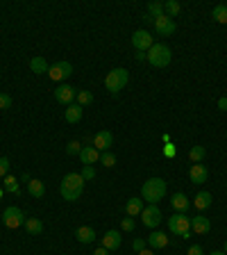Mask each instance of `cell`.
<instances>
[{
	"label": "cell",
	"instance_id": "obj_1",
	"mask_svg": "<svg viewBox=\"0 0 227 255\" xmlns=\"http://www.w3.org/2000/svg\"><path fill=\"white\" fill-rule=\"evenodd\" d=\"M84 191V178L80 173H68V176L62 178V185H59V194L64 201H78Z\"/></svg>",
	"mask_w": 227,
	"mask_h": 255
},
{
	"label": "cell",
	"instance_id": "obj_2",
	"mask_svg": "<svg viewBox=\"0 0 227 255\" xmlns=\"http://www.w3.org/2000/svg\"><path fill=\"white\" fill-rule=\"evenodd\" d=\"M166 196V183H164L162 178H150L145 180L141 187V198L143 201H148L150 205H155L157 201H162Z\"/></svg>",
	"mask_w": 227,
	"mask_h": 255
},
{
	"label": "cell",
	"instance_id": "obj_3",
	"mask_svg": "<svg viewBox=\"0 0 227 255\" xmlns=\"http://www.w3.org/2000/svg\"><path fill=\"white\" fill-rule=\"evenodd\" d=\"M145 59L150 62V66H155V69H164V66L170 64V59H173V52L166 44H152V48L148 50Z\"/></svg>",
	"mask_w": 227,
	"mask_h": 255
},
{
	"label": "cell",
	"instance_id": "obj_4",
	"mask_svg": "<svg viewBox=\"0 0 227 255\" xmlns=\"http://www.w3.org/2000/svg\"><path fill=\"white\" fill-rule=\"evenodd\" d=\"M127 82H130V71H127V69H111V71L107 73V78H104L107 92L114 93V96H116Z\"/></svg>",
	"mask_w": 227,
	"mask_h": 255
},
{
	"label": "cell",
	"instance_id": "obj_5",
	"mask_svg": "<svg viewBox=\"0 0 227 255\" xmlns=\"http://www.w3.org/2000/svg\"><path fill=\"white\" fill-rule=\"evenodd\" d=\"M168 230L173 235L180 237H188L191 235V219L186 216V212H177L168 219Z\"/></svg>",
	"mask_w": 227,
	"mask_h": 255
},
{
	"label": "cell",
	"instance_id": "obj_6",
	"mask_svg": "<svg viewBox=\"0 0 227 255\" xmlns=\"http://www.w3.org/2000/svg\"><path fill=\"white\" fill-rule=\"evenodd\" d=\"M2 223H5V228H19L25 223V216L16 205H12V208H5V212H2Z\"/></svg>",
	"mask_w": 227,
	"mask_h": 255
},
{
	"label": "cell",
	"instance_id": "obj_7",
	"mask_svg": "<svg viewBox=\"0 0 227 255\" xmlns=\"http://www.w3.org/2000/svg\"><path fill=\"white\" fill-rule=\"evenodd\" d=\"M48 75H50L52 80H57V82L68 80L73 75V64L71 62H57V64H52L50 69H48Z\"/></svg>",
	"mask_w": 227,
	"mask_h": 255
},
{
	"label": "cell",
	"instance_id": "obj_8",
	"mask_svg": "<svg viewBox=\"0 0 227 255\" xmlns=\"http://www.w3.org/2000/svg\"><path fill=\"white\" fill-rule=\"evenodd\" d=\"M141 221L145 228H157L162 223V209L157 205H150V208H143L141 212Z\"/></svg>",
	"mask_w": 227,
	"mask_h": 255
},
{
	"label": "cell",
	"instance_id": "obj_9",
	"mask_svg": "<svg viewBox=\"0 0 227 255\" xmlns=\"http://www.w3.org/2000/svg\"><path fill=\"white\" fill-rule=\"evenodd\" d=\"M132 46L136 48V52H145L152 48V37H150L148 30H136L132 34Z\"/></svg>",
	"mask_w": 227,
	"mask_h": 255
},
{
	"label": "cell",
	"instance_id": "obj_10",
	"mask_svg": "<svg viewBox=\"0 0 227 255\" xmlns=\"http://www.w3.org/2000/svg\"><path fill=\"white\" fill-rule=\"evenodd\" d=\"M78 98V89L71 85H59L57 89H55V100L62 105H71L73 100Z\"/></svg>",
	"mask_w": 227,
	"mask_h": 255
},
{
	"label": "cell",
	"instance_id": "obj_11",
	"mask_svg": "<svg viewBox=\"0 0 227 255\" xmlns=\"http://www.w3.org/2000/svg\"><path fill=\"white\" fill-rule=\"evenodd\" d=\"M155 23V32L159 34V37H170V34L175 32V21L170 19V16H159V19L152 21Z\"/></svg>",
	"mask_w": 227,
	"mask_h": 255
},
{
	"label": "cell",
	"instance_id": "obj_12",
	"mask_svg": "<svg viewBox=\"0 0 227 255\" xmlns=\"http://www.w3.org/2000/svg\"><path fill=\"white\" fill-rule=\"evenodd\" d=\"M93 146H96L100 153L109 151L111 146H114V135H111L109 130H100L96 137H93Z\"/></svg>",
	"mask_w": 227,
	"mask_h": 255
},
{
	"label": "cell",
	"instance_id": "obj_13",
	"mask_svg": "<svg viewBox=\"0 0 227 255\" xmlns=\"http://www.w3.org/2000/svg\"><path fill=\"white\" fill-rule=\"evenodd\" d=\"M80 160H82L84 166H93L96 162H100V151H98L96 146H84L80 151Z\"/></svg>",
	"mask_w": 227,
	"mask_h": 255
},
{
	"label": "cell",
	"instance_id": "obj_14",
	"mask_svg": "<svg viewBox=\"0 0 227 255\" xmlns=\"http://www.w3.org/2000/svg\"><path fill=\"white\" fill-rule=\"evenodd\" d=\"M188 178H191V183L195 185H202V183H207V178H209V171L205 164H193L191 166V171H188Z\"/></svg>",
	"mask_w": 227,
	"mask_h": 255
},
{
	"label": "cell",
	"instance_id": "obj_15",
	"mask_svg": "<svg viewBox=\"0 0 227 255\" xmlns=\"http://www.w3.org/2000/svg\"><path fill=\"white\" fill-rule=\"evenodd\" d=\"M121 242H123V237H121L118 230H107L103 235V246L107 251H116L118 246H121Z\"/></svg>",
	"mask_w": 227,
	"mask_h": 255
},
{
	"label": "cell",
	"instance_id": "obj_16",
	"mask_svg": "<svg viewBox=\"0 0 227 255\" xmlns=\"http://www.w3.org/2000/svg\"><path fill=\"white\" fill-rule=\"evenodd\" d=\"M150 246V249H155V251H159V249H166L168 246V235L166 232H159V230H155V232H150V237H148V242H145Z\"/></svg>",
	"mask_w": 227,
	"mask_h": 255
},
{
	"label": "cell",
	"instance_id": "obj_17",
	"mask_svg": "<svg viewBox=\"0 0 227 255\" xmlns=\"http://www.w3.org/2000/svg\"><path fill=\"white\" fill-rule=\"evenodd\" d=\"M191 230H193V232H198V235H207L209 230H211V221H209L207 216L198 214V216H193V219H191Z\"/></svg>",
	"mask_w": 227,
	"mask_h": 255
},
{
	"label": "cell",
	"instance_id": "obj_18",
	"mask_svg": "<svg viewBox=\"0 0 227 255\" xmlns=\"http://www.w3.org/2000/svg\"><path fill=\"white\" fill-rule=\"evenodd\" d=\"M64 116H66V121H68V123H80V121H82V105H78V103L66 105Z\"/></svg>",
	"mask_w": 227,
	"mask_h": 255
},
{
	"label": "cell",
	"instance_id": "obj_19",
	"mask_svg": "<svg viewBox=\"0 0 227 255\" xmlns=\"http://www.w3.org/2000/svg\"><path fill=\"white\" fill-rule=\"evenodd\" d=\"M75 237H78L80 244H91V242H96V230L89 228V226H80L75 230Z\"/></svg>",
	"mask_w": 227,
	"mask_h": 255
},
{
	"label": "cell",
	"instance_id": "obj_20",
	"mask_svg": "<svg viewBox=\"0 0 227 255\" xmlns=\"http://www.w3.org/2000/svg\"><path fill=\"white\" fill-rule=\"evenodd\" d=\"M170 205L177 209V212H186L188 209V198H186V194H182V191H177V194H173L170 196Z\"/></svg>",
	"mask_w": 227,
	"mask_h": 255
},
{
	"label": "cell",
	"instance_id": "obj_21",
	"mask_svg": "<svg viewBox=\"0 0 227 255\" xmlns=\"http://www.w3.org/2000/svg\"><path fill=\"white\" fill-rule=\"evenodd\" d=\"M125 212H127V216H132V219H134L136 214H141L143 212V198H130V201L125 203Z\"/></svg>",
	"mask_w": 227,
	"mask_h": 255
},
{
	"label": "cell",
	"instance_id": "obj_22",
	"mask_svg": "<svg viewBox=\"0 0 227 255\" xmlns=\"http://www.w3.org/2000/svg\"><path fill=\"white\" fill-rule=\"evenodd\" d=\"M27 191H30V196H34V198H41L45 194V185L41 183V180H30L27 183Z\"/></svg>",
	"mask_w": 227,
	"mask_h": 255
},
{
	"label": "cell",
	"instance_id": "obj_23",
	"mask_svg": "<svg viewBox=\"0 0 227 255\" xmlns=\"http://www.w3.org/2000/svg\"><path fill=\"white\" fill-rule=\"evenodd\" d=\"M25 230L30 232V235H41L43 232V221L41 219H25Z\"/></svg>",
	"mask_w": 227,
	"mask_h": 255
},
{
	"label": "cell",
	"instance_id": "obj_24",
	"mask_svg": "<svg viewBox=\"0 0 227 255\" xmlns=\"http://www.w3.org/2000/svg\"><path fill=\"white\" fill-rule=\"evenodd\" d=\"M193 205L198 209H207L209 205H211V194H209V191H198V194H195Z\"/></svg>",
	"mask_w": 227,
	"mask_h": 255
},
{
	"label": "cell",
	"instance_id": "obj_25",
	"mask_svg": "<svg viewBox=\"0 0 227 255\" xmlns=\"http://www.w3.org/2000/svg\"><path fill=\"white\" fill-rule=\"evenodd\" d=\"M30 69H32V73H37V75H41V73H48V62H45L43 57H32V62H30Z\"/></svg>",
	"mask_w": 227,
	"mask_h": 255
},
{
	"label": "cell",
	"instance_id": "obj_26",
	"mask_svg": "<svg viewBox=\"0 0 227 255\" xmlns=\"http://www.w3.org/2000/svg\"><path fill=\"white\" fill-rule=\"evenodd\" d=\"M180 12H182V5L177 2V0H166V2H164V14H166V16L175 19Z\"/></svg>",
	"mask_w": 227,
	"mask_h": 255
},
{
	"label": "cell",
	"instance_id": "obj_27",
	"mask_svg": "<svg viewBox=\"0 0 227 255\" xmlns=\"http://www.w3.org/2000/svg\"><path fill=\"white\" fill-rule=\"evenodd\" d=\"M205 155H207V151H205V146H193V148L188 151V160H191L193 164L205 162Z\"/></svg>",
	"mask_w": 227,
	"mask_h": 255
},
{
	"label": "cell",
	"instance_id": "obj_28",
	"mask_svg": "<svg viewBox=\"0 0 227 255\" xmlns=\"http://www.w3.org/2000/svg\"><path fill=\"white\" fill-rule=\"evenodd\" d=\"M2 189H5L7 194H21L19 180H16L14 176H7V178H5V185H2Z\"/></svg>",
	"mask_w": 227,
	"mask_h": 255
},
{
	"label": "cell",
	"instance_id": "obj_29",
	"mask_svg": "<svg viewBox=\"0 0 227 255\" xmlns=\"http://www.w3.org/2000/svg\"><path fill=\"white\" fill-rule=\"evenodd\" d=\"M148 16L152 21L159 19V16H164V2H150L148 5Z\"/></svg>",
	"mask_w": 227,
	"mask_h": 255
},
{
	"label": "cell",
	"instance_id": "obj_30",
	"mask_svg": "<svg viewBox=\"0 0 227 255\" xmlns=\"http://www.w3.org/2000/svg\"><path fill=\"white\" fill-rule=\"evenodd\" d=\"M211 16H214V21H218V23H227V5H216Z\"/></svg>",
	"mask_w": 227,
	"mask_h": 255
},
{
	"label": "cell",
	"instance_id": "obj_31",
	"mask_svg": "<svg viewBox=\"0 0 227 255\" xmlns=\"http://www.w3.org/2000/svg\"><path fill=\"white\" fill-rule=\"evenodd\" d=\"M100 164H103V166H107V169H111V166L116 164V155H114L111 151L100 153Z\"/></svg>",
	"mask_w": 227,
	"mask_h": 255
},
{
	"label": "cell",
	"instance_id": "obj_32",
	"mask_svg": "<svg viewBox=\"0 0 227 255\" xmlns=\"http://www.w3.org/2000/svg\"><path fill=\"white\" fill-rule=\"evenodd\" d=\"M93 103V93L91 92H78V105H82V107H86V105H91Z\"/></svg>",
	"mask_w": 227,
	"mask_h": 255
},
{
	"label": "cell",
	"instance_id": "obj_33",
	"mask_svg": "<svg viewBox=\"0 0 227 255\" xmlns=\"http://www.w3.org/2000/svg\"><path fill=\"white\" fill-rule=\"evenodd\" d=\"M9 176V160L7 157H0V178Z\"/></svg>",
	"mask_w": 227,
	"mask_h": 255
},
{
	"label": "cell",
	"instance_id": "obj_34",
	"mask_svg": "<svg viewBox=\"0 0 227 255\" xmlns=\"http://www.w3.org/2000/svg\"><path fill=\"white\" fill-rule=\"evenodd\" d=\"M12 107V96L9 93H0V110H9Z\"/></svg>",
	"mask_w": 227,
	"mask_h": 255
},
{
	"label": "cell",
	"instance_id": "obj_35",
	"mask_svg": "<svg viewBox=\"0 0 227 255\" xmlns=\"http://www.w3.org/2000/svg\"><path fill=\"white\" fill-rule=\"evenodd\" d=\"M80 151H82L80 141H71V144L66 146V153H68V155H80Z\"/></svg>",
	"mask_w": 227,
	"mask_h": 255
},
{
	"label": "cell",
	"instance_id": "obj_36",
	"mask_svg": "<svg viewBox=\"0 0 227 255\" xmlns=\"http://www.w3.org/2000/svg\"><path fill=\"white\" fill-rule=\"evenodd\" d=\"M134 219H132V216H127V219H123V221H121V228L125 230V232H132V230H134Z\"/></svg>",
	"mask_w": 227,
	"mask_h": 255
},
{
	"label": "cell",
	"instance_id": "obj_37",
	"mask_svg": "<svg viewBox=\"0 0 227 255\" xmlns=\"http://www.w3.org/2000/svg\"><path fill=\"white\" fill-rule=\"evenodd\" d=\"M80 176L84 178V183H86V180H93V178H96V169H93V166H84Z\"/></svg>",
	"mask_w": 227,
	"mask_h": 255
},
{
	"label": "cell",
	"instance_id": "obj_38",
	"mask_svg": "<svg viewBox=\"0 0 227 255\" xmlns=\"http://www.w3.org/2000/svg\"><path fill=\"white\" fill-rule=\"evenodd\" d=\"M164 155H166V157H175L177 155V148L173 144H166V146H164Z\"/></svg>",
	"mask_w": 227,
	"mask_h": 255
},
{
	"label": "cell",
	"instance_id": "obj_39",
	"mask_svg": "<svg viewBox=\"0 0 227 255\" xmlns=\"http://www.w3.org/2000/svg\"><path fill=\"white\" fill-rule=\"evenodd\" d=\"M132 246H134V251H136V253H141V251L145 249L148 244H145V239H134V244H132Z\"/></svg>",
	"mask_w": 227,
	"mask_h": 255
},
{
	"label": "cell",
	"instance_id": "obj_40",
	"mask_svg": "<svg viewBox=\"0 0 227 255\" xmlns=\"http://www.w3.org/2000/svg\"><path fill=\"white\" fill-rule=\"evenodd\" d=\"M186 255H205V251H202V246H198V244H193L191 249H188Z\"/></svg>",
	"mask_w": 227,
	"mask_h": 255
},
{
	"label": "cell",
	"instance_id": "obj_41",
	"mask_svg": "<svg viewBox=\"0 0 227 255\" xmlns=\"http://www.w3.org/2000/svg\"><path fill=\"white\" fill-rule=\"evenodd\" d=\"M218 107H221L223 112H227V96H223V98H218Z\"/></svg>",
	"mask_w": 227,
	"mask_h": 255
},
{
	"label": "cell",
	"instance_id": "obj_42",
	"mask_svg": "<svg viewBox=\"0 0 227 255\" xmlns=\"http://www.w3.org/2000/svg\"><path fill=\"white\" fill-rule=\"evenodd\" d=\"M93 255H109V251L104 249V246H100V249H96V253Z\"/></svg>",
	"mask_w": 227,
	"mask_h": 255
},
{
	"label": "cell",
	"instance_id": "obj_43",
	"mask_svg": "<svg viewBox=\"0 0 227 255\" xmlns=\"http://www.w3.org/2000/svg\"><path fill=\"white\" fill-rule=\"evenodd\" d=\"M139 255H155V253H152V249H143Z\"/></svg>",
	"mask_w": 227,
	"mask_h": 255
},
{
	"label": "cell",
	"instance_id": "obj_44",
	"mask_svg": "<svg viewBox=\"0 0 227 255\" xmlns=\"http://www.w3.org/2000/svg\"><path fill=\"white\" fill-rule=\"evenodd\" d=\"M209 255H225L223 251H214V253H209Z\"/></svg>",
	"mask_w": 227,
	"mask_h": 255
},
{
	"label": "cell",
	"instance_id": "obj_45",
	"mask_svg": "<svg viewBox=\"0 0 227 255\" xmlns=\"http://www.w3.org/2000/svg\"><path fill=\"white\" fill-rule=\"evenodd\" d=\"M223 253H225V255H227V242H225V246H223Z\"/></svg>",
	"mask_w": 227,
	"mask_h": 255
},
{
	"label": "cell",
	"instance_id": "obj_46",
	"mask_svg": "<svg viewBox=\"0 0 227 255\" xmlns=\"http://www.w3.org/2000/svg\"><path fill=\"white\" fill-rule=\"evenodd\" d=\"M2 194H5V189H2V187H0V198H2Z\"/></svg>",
	"mask_w": 227,
	"mask_h": 255
}]
</instances>
